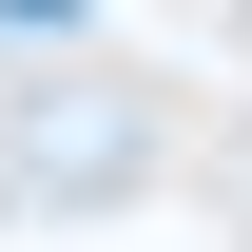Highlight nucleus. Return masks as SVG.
I'll return each instance as SVG.
<instances>
[{
  "instance_id": "obj_1",
  "label": "nucleus",
  "mask_w": 252,
  "mask_h": 252,
  "mask_svg": "<svg viewBox=\"0 0 252 252\" xmlns=\"http://www.w3.org/2000/svg\"><path fill=\"white\" fill-rule=\"evenodd\" d=\"M136 156H156V117H136L117 78H39L20 97V156H0V214H117Z\"/></svg>"
}]
</instances>
